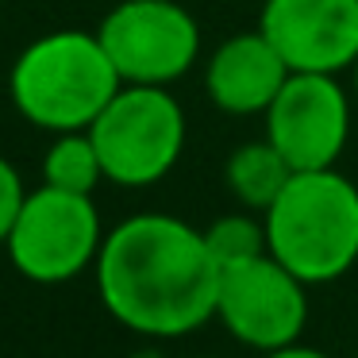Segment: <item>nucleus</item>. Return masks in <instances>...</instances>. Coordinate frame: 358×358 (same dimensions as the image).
<instances>
[{"instance_id":"1","label":"nucleus","mask_w":358,"mask_h":358,"mask_svg":"<svg viewBox=\"0 0 358 358\" xmlns=\"http://www.w3.org/2000/svg\"><path fill=\"white\" fill-rule=\"evenodd\" d=\"M96 293L116 324L147 339H178L216 320L220 262L204 231L166 212L127 216L104 235Z\"/></svg>"},{"instance_id":"2","label":"nucleus","mask_w":358,"mask_h":358,"mask_svg":"<svg viewBox=\"0 0 358 358\" xmlns=\"http://www.w3.org/2000/svg\"><path fill=\"white\" fill-rule=\"evenodd\" d=\"M120 85L124 81L96 31L39 35L8 70V96L16 112L50 135L89 131Z\"/></svg>"},{"instance_id":"3","label":"nucleus","mask_w":358,"mask_h":358,"mask_svg":"<svg viewBox=\"0 0 358 358\" xmlns=\"http://www.w3.org/2000/svg\"><path fill=\"white\" fill-rule=\"evenodd\" d=\"M266 247L304 285H327L358 262V185L331 170H296L262 212Z\"/></svg>"},{"instance_id":"4","label":"nucleus","mask_w":358,"mask_h":358,"mask_svg":"<svg viewBox=\"0 0 358 358\" xmlns=\"http://www.w3.org/2000/svg\"><path fill=\"white\" fill-rule=\"evenodd\" d=\"M104 181L124 189L158 185L185 150V112L162 85H120L89 127Z\"/></svg>"},{"instance_id":"5","label":"nucleus","mask_w":358,"mask_h":358,"mask_svg":"<svg viewBox=\"0 0 358 358\" xmlns=\"http://www.w3.org/2000/svg\"><path fill=\"white\" fill-rule=\"evenodd\" d=\"M101 212L89 193H66L55 185H39L27 193L4 250L16 273L35 285H62L96 266L104 243Z\"/></svg>"},{"instance_id":"6","label":"nucleus","mask_w":358,"mask_h":358,"mask_svg":"<svg viewBox=\"0 0 358 358\" xmlns=\"http://www.w3.org/2000/svg\"><path fill=\"white\" fill-rule=\"evenodd\" d=\"M96 39L124 85L170 89L201 58V27L178 0H120L101 20Z\"/></svg>"},{"instance_id":"7","label":"nucleus","mask_w":358,"mask_h":358,"mask_svg":"<svg viewBox=\"0 0 358 358\" xmlns=\"http://www.w3.org/2000/svg\"><path fill=\"white\" fill-rule=\"evenodd\" d=\"M216 320L235 343L258 350H278L301 343L308 327V285L266 250L258 258L220 270Z\"/></svg>"},{"instance_id":"8","label":"nucleus","mask_w":358,"mask_h":358,"mask_svg":"<svg viewBox=\"0 0 358 358\" xmlns=\"http://www.w3.org/2000/svg\"><path fill=\"white\" fill-rule=\"evenodd\" d=\"M266 139L293 170H331L350 139V96L339 73H289L266 108Z\"/></svg>"},{"instance_id":"9","label":"nucleus","mask_w":358,"mask_h":358,"mask_svg":"<svg viewBox=\"0 0 358 358\" xmlns=\"http://www.w3.org/2000/svg\"><path fill=\"white\" fill-rule=\"evenodd\" d=\"M258 31L293 73H343L358 62V0H266Z\"/></svg>"},{"instance_id":"10","label":"nucleus","mask_w":358,"mask_h":358,"mask_svg":"<svg viewBox=\"0 0 358 358\" xmlns=\"http://www.w3.org/2000/svg\"><path fill=\"white\" fill-rule=\"evenodd\" d=\"M285 58L262 31H239L212 50L204 66V93L224 116H266L289 81Z\"/></svg>"},{"instance_id":"11","label":"nucleus","mask_w":358,"mask_h":358,"mask_svg":"<svg viewBox=\"0 0 358 358\" xmlns=\"http://www.w3.org/2000/svg\"><path fill=\"white\" fill-rule=\"evenodd\" d=\"M293 173L296 170L285 162V155H281L270 139L235 147L231 158H227V166H224V181H227V189H231V196L247 212H258V216L281 196V189L289 185Z\"/></svg>"},{"instance_id":"12","label":"nucleus","mask_w":358,"mask_h":358,"mask_svg":"<svg viewBox=\"0 0 358 358\" xmlns=\"http://www.w3.org/2000/svg\"><path fill=\"white\" fill-rule=\"evenodd\" d=\"M104 181L101 155L93 147L89 131H66L43 155V185L66 189V193H89Z\"/></svg>"},{"instance_id":"13","label":"nucleus","mask_w":358,"mask_h":358,"mask_svg":"<svg viewBox=\"0 0 358 358\" xmlns=\"http://www.w3.org/2000/svg\"><path fill=\"white\" fill-rule=\"evenodd\" d=\"M204 243H208L212 258L224 266L247 262V258L266 255V224L258 212H231V216H220L204 227Z\"/></svg>"},{"instance_id":"14","label":"nucleus","mask_w":358,"mask_h":358,"mask_svg":"<svg viewBox=\"0 0 358 358\" xmlns=\"http://www.w3.org/2000/svg\"><path fill=\"white\" fill-rule=\"evenodd\" d=\"M24 201H27L24 178H20V170L8 162V158L0 155V247H4V239H8V231H12V224H16Z\"/></svg>"},{"instance_id":"15","label":"nucleus","mask_w":358,"mask_h":358,"mask_svg":"<svg viewBox=\"0 0 358 358\" xmlns=\"http://www.w3.org/2000/svg\"><path fill=\"white\" fill-rule=\"evenodd\" d=\"M262 358H331L316 347H304V343H289V347H278V350H266Z\"/></svg>"},{"instance_id":"16","label":"nucleus","mask_w":358,"mask_h":358,"mask_svg":"<svg viewBox=\"0 0 358 358\" xmlns=\"http://www.w3.org/2000/svg\"><path fill=\"white\" fill-rule=\"evenodd\" d=\"M131 358H166V355H162V350H135Z\"/></svg>"},{"instance_id":"17","label":"nucleus","mask_w":358,"mask_h":358,"mask_svg":"<svg viewBox=\"0 0 358 358\" xmlns=\"http://www.w3.org/2000/svg\"><path fill=\"white\" fill-rule=\"evenodd\" d=\"M355 101H358V62H355Z\"/></svg>"},{"instance_id":"18","label":"nucleus","mask_w":358,"mask_h":358,"mask_svg":"<svg viewBox=\"0 0 358 358\" xmlns=\"http://www.w3.org/2000/svg\"><path fill=\"white\" fill-rule=\"evenodd\" d=\"M201 358H212V355H201Z\"/></svg>"}]
</instances>
